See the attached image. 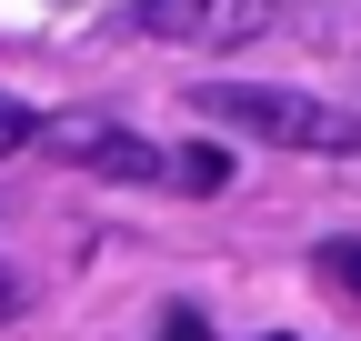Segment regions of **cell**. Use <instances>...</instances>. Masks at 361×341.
<instances>
[{"mask_svg": "<svg viewBox=\"0 0 361 341\" xmlns=\"http://www.w3.org/2000/svg\"><path fill=\"white\" fill-rule=\"evenodd\" d=\"M171 181H180V191H221V181H231V161H221V151H180Z\"/></svg>", "mask_w": 361, "mask_h": 341, "instance_id": "277c9868", "label": "cell"}, {"mask_svg": "<svg viewBox=\"0 0 361 341\" xmlns=\"http://www.w3.org/2000/svg\"><path fill=\"white\" fill-rule=\"evenodd\" d=\"M161 341H211V321H201V311H180V302H171V321H161Z\"/></svg>", "mask_w": 361, "mask_h": 341, "instance_id": "52a82bcc", "label": "cell"}, {"mask_svg": "<svg viewBox=\"0 0 361 341\" xmlns=\"http://www.w3.org/2000/svg\"><path fill=\"white\" fill-rule=\"evenodd\" d=\"M11 311H20V291H11V281H0V321H11Z\"/></svg>", "mask_w": 361, "mask_h": 341, "instance_id": "ba28073f", "label": "cell"}, {"mask_svg": "<svg viewBox=\"0 0 361 341\" xmlns=\"http://www.w3.org/2000/svg\"><path fill=\"white\" fill-rule=\"evenodd\" d=\"M322 281H341L351 302H361V231L351 241H322Z\"/></svg>", "mask_w": 361, "mask_h": 341, "instance_id": "5b68a950", "label": "cell"}, {"mask_svg": "<svg viewBox=\"0 0 361 341\" xmlns=\"http://www.w3.org/2000/svg\"><path fill=\"white\" fill-rule=\"evenodd\" d=\"M130 20L151 40H180V51H241L281 20V0H141Z\"/></svg>", "mask_w": 361, "mask_h": 341, "instance_id": "7a4b0ae2", "label": "cell"}, {"mask_svg": "<svg viewBox=\"0 0 361 341\" xmlns=\"http://www.w3.org/2000/svg\"><path fill=\"white\" fill-rule=\"evenodd\" d=\"M20 141H40V120H30L20 101H0V151H20Z\"/></svg>", "mask_w": 361, "mask_h": 341, "instance_id": "8992f818", "label": "cell"}, {"mask_svg": "<svg viewBox=\"0 0 361 341\" xmlns=\"http://www.w3.org/2000/svg\"><path fill=\"white\" fill-rule=\"evenodd\" d=\"M201 120H221V131H251V141H281V151H361V120L331 111V101H311L291 91V80H201L191 91Z\"/></svg>", "mask_w": 361, "mask_h": 341, "instance_id": "6da1fadb", "label": "cell"}, {"mask_svg": "<svg viewBox=\"0 0 361 341\" xmlns=\"http://www.w3.org/2000/svg\"><path fill=\"white\" fill-rule=\"evenodd\" d=\"M51 151L80 161V170H101V181H171V151H151L121 120H51Z\"/></svg>", "mask_w": 361, "mask_h": 341, "instance_id": "3957f363", "label": "cell"}]
</instances>
